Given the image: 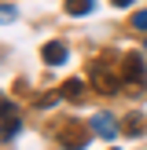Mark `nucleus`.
Instances as JSON below:
<instances>
[{
	"label": "nucleus",
	"instance_id": "1",
	"mask_svg": "<svg viewBox=\"0 0 147 150\" xmlns=\"http://www.w3.org/2000/svg\"><path fill=\"white\" fill-rule=\"evenodd\" d=\"M92 132H96V136H103V139H114V136H118L114 114H107V110H103V114H96V117H92Z\"/></svg>",
	"mask_w": 147,
	"mask_h": 150
},
{
	"label": "nucleus",
	"instance_id": "9",
	"mask_svg": "<svg viewBox=\"0 0 147 150\" xmlns=\"http://www.w3.org/2000/svg\"><path fill=\"white\" fill-rule=\"evenodd\" d=\"M143 48H147V44H143Z\"/></svg>",
	"mask_w": 147,
	"mask_h": 150
},
{
	"label": "nucleus",
	"instance_id": "7",
	"mask_svg": "<svg viewBox=\"0 0 147 150\" xmlns=\"http://www.w3.org/2000/svg\"><path fill=\"white\" fill-rule=\"evenodd\" d=\"M132 29H143V33H147V11H136V15H132Z\"/></svg>",
	"mask_w": 147,
	"mask_h": 150
},
{
	"label": "nucleus",
	"instance_id": "2",
	"mask_svg": "<svg viewBox=\"0 0 147 150\" xmlns=\"http://www.w3.org/2000/svg\"><path fill=\"white\" fill-rule=\"evenodd\" d=\"M44 62H48V66H63L66 62V44H59V40L44 44Z\"/></svg>",
	"mask_w": 147,
	"mask_h": 150
},
{
	"label": "nucleus",
	"instance_id": "5",
	"mask_svg": "<svg viewBox=\"0 0 147 150\" xmlns=\"http://www.w3.org/2000/svg\"><path fill=\"white\" fill-rule=\"evenodd\" d=\"M96 7V0H66V11L70 15H88Z\"/></svg>",
	"mask_w": 147,
	"mask_h": 150
},
{
	"label": "nucleus",
	"instance_id": "8",
	"mask_svg": "<svg viewBox=\"0 0 147 150\" xmlns=\"http://www.w3.org/2000/svg\"><path fill=\"white\" fill-rule=\"evenodd\" d=\"M114 4H118V7H129V4H132V0H114Z\"/></svg>",
	"mask_w": 147,
	"mask_h": 150
},
{
	"label": "nucleus",
	"instance_id": "3",
	"mask_svg": "<svg viewBox=\"0 0 147 150\" xmlns=\"http://www.w3.org/2000/svg\"><path fill=\"white\" fill-rule=\"evenodd\" d=\"M125 81H143V62H140V55L125 59Z\"/></svg>",
	"mask_w": 147,
	"mask_h": 150
},
{
	"label": "nucleus",
	"instance_id": "4",
	"mask_svg": "<svg viewBox=\"0 0 147 150\" xmlns=\"http://www.w3.org/2000/svg\"><path fill=\"white\" fill-rule=\"evenodd\" d=\"M92 84H96V88H107V92H114V88H118V77H110L107 70H92Z\"/></svg>",
	"mask_w": 147,
	"mask_h": 150
},
{
	"label": "nucleus",
	"instance_id": "6",
	"mask_svg": "<svg viewBox=\"0 0 147 150\" xmlns=\"http://www.w3.org/2000/svg\"><path fill=\"white\" fill-rule=\"evenodd\" d=\"M63 95L77 99V95H81V81H66V84H63Z\"/></svg>",
	"mask_w": 147,
	"mask_h": 150
}]
</instances>
